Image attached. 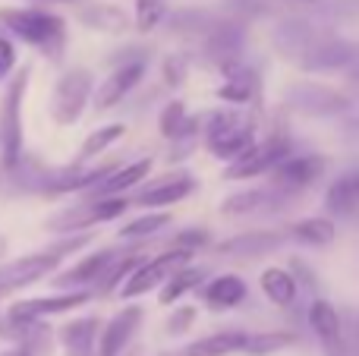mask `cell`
Segmentation results:
<instances>
[{
	"mask_svg": "<svg viewBox=\"0 0 359 356\" xmlns=\"http://www.w3.org/2000/svg\"><path fill=\"white\" fill-rule=\"evenodd\" d=\"M284 196V189H246V193H233L221 202V214H255L265 205H274V202Z\"/></svg>",
	"mask_w": 359,
	"mask_h": 356,
	"instance_id": "cell-24",
	"label": "cell"
},
{
	"mask_svg": "<svg viewBox=\"0 0 359 356\" xmlns=\"http://www.w3.org/2000/svg\"><path fill=\"white\" fill-rule=\"evenodd\" d=\"M86 243H88V237H76V240H67V243L54 246V249H48V252H32V256H22L10 265H0V300L22 287H29V284L41 281L44 275H50V271L60 265L63 252H73Z\"/></svg>",
	"mask_w": 359,
	"mask_h": 356,
	"instance_id": "cell-1",
	"label": "cell"
},
{
	"mask_svg": "<svg viewBox=\"0 0 359 356\" xmlns=\"http://www.w3.org/2000/svg\"><path fill=\"white\" fill-rule=\"evenodd\" d=\"M114 252L111 249H101V252H95V256H86L79 265H73V268L67 271V275H60L57 278V287H82V284H95L98 278H104V271L111 268V262H114Z\"/></svg>",
	"mask_w": 359,
	"mask_h": 356,
	"instance_id": "cell-20",
	"label": "cell"
},
{
	"mask_svg": "<svg viewBox=\"0 0 359 356\" xmlns=\"http://www.w3.org/2000/svg\"><path fill=\"white\" fill-rule=\"evenodd\" d=\"M287 104L306 117H334V114L350 111V98L337 88L318 85V82H299L287 92Z\"/></svg>",
	"mask_w": 359,
	"mask_h": 356,
	"instance_id": "cell-7",
	"label": "cell"
},
{
	"mask_svg": "<svg viewBox=\"0 0 359 356\" xmlns=\"http://www.w3.org/2000/svg\"><path fill=\"white\" fill-rule=\"evenodd\" d=\"M79 19L95 32H123L126 29V16L120 6L114 4H92L79 13Z\"/></svg>",
	"mask_w": 359,
	"mask_h": 356,
	"instance_id": "cell-27",
	"label": "cell"
},
{
	"mask_svg": "<svg viewBox=\"0 0 359 356\" xmlns=\"http://www.w3.org/2000/svg\"><path fill=\"white\" fill-rule=\"evenodd\" d=\"M290 233L306 246H328L337 237V224L331 218H303L299 224H293Z\"/></svg>",
	"mask_w": 359,
	"mask_h": 356,
	"instance_id": "cell-26",
	"label": "cell"
},
{
	"mask_svg": "<svg viewBox=\"0 0 359 356\" xmlns=\"http://www.w3.org/2000/svg\"><path fill=\"white\" fill-rule=\"evenodd\" d=\"M205 243H208V233H205L202 227H198V231H186L177 237L180 249H196V246H205Z\"/></svg>",
	"mask_w": 359,
	"mask_h": 356,
	"instance_id": "cell-37",
	"label": "cell"
},
{
	"mask_svg": "<svg viewBox=\"0 0 359 356\" xmlns=\"http://www.w3.org/2000/svg\"><path fill=\"white\" fill-rule=\"evenodd\" d=\"M164 16V4L161 0H136V25L142 32H151Z\"/></svg>",
	"mask_w": 359,
	"mask_h": 356,
	"instance_id": "cell-35",
	"label": "cell"
},
{
	"mask_svg": "<svg viewBox=\"0 0 359 356\" xmlns=\"http://www.w3.org/2000/svg\"><path fill=\"white\" fill-rule=\"evenodd\" d=\"M290 4H299V6H322L325 0H290Z\"/></svg>",
	"mask_w": 359,
	"mask_h": 356,
	"instance_id": "cell-41",
	"label": "cell"
},
{
	"mask_svg": "<svg viewBox=\"0 0 359 356\" xmlns=\"http://www.w3.org/2000/svg\"><path fill=\"white\" fill-rule=\"evenodd\" d=\"M13 63H16V50H13V44L6 38H0V76L10 73Z\"/></svg>",
	"mask_w": 359,
	"mask_h": 356,
	"instance_id": "cell-38",
	"label": "cell"
},
{
	"mask_svg": "<svg viewBox=\"0 0 359 356\" xmlns=\"http://www.w3.org/2000/svg\"><path fill=\"white\" fill-rule=\"evenodd\" d=\"M293 341H297V334L290 331H262V334H249L246 347H243V353L246 356H271L278 350H284V347H290Z\"/></svg>",
	"mask_w": 359,
	"mask_h": 356,
	"instance_id": "cell-28",
	"label": "cell"
},
{
	"mask_svg": "<svg viewBox=\"0 0 359 356\" xmlns=\"http://www.w3.org/2000/svg\"><path fill=\"white\" fill-rule=\"evenodd\" d=\"M284 240H287L284 233L252 231V233H240V237L221 243V246H217V252H221V256H230V259H252V256H265V252L284 246Z\"/></svg>",
	"mask_w": 359,
	"mask_h": 356,
	"instance_id": "cell-16",
	"label": "cell"
},
{
	"mask_svg": "<svg viewBox=\"0 0 359 356\" xmlns=\"http://www.w3.org/2000/svg\"><path fill=\"white\" fill-rule=\"evenodd\" d=\"M139 322H142V309L139 306L120 309V313L104 325V331H101L98 356H123V350L130 347V341H133V334H136Z\"/></svg>",
	"mask_w": 359,
	"mask_h": 356,
	"instance_id": "cell-13",
	"label": "cell"
},
{
	"mask_svg": "<svg viewBox=\"0 0 359 356\" xmlns=\"http://www.w3.org/2000/svg\"><path fill=\"white\" fill-rule=\"evenodd\" d=\"M252 95H255V76L246 73V69H236L227 85L217 88V98L230 101V104H246Z\"/></svg>",
	"mask_w": 359,
	"mask_h": 356,
	"instance_id": "cell-31",
	"label": "cell"
},
{
	"mask_svg": "<svg viewBox=\"0 0 359 356\" xmlns=\"http://www.w3.org/2000/svg\"><path fill=\"white\" fill-rule=\"evenodd\" d=\"M0 22L29 44H54L63 38V19L44 10H0Z\"/></svg>",
	"mask_w": 359,
	"mask_h": 356,
	"instance_id": "cell-6",
	"label": "cell"
},
{
	"mask_svg": "<svg viewBox=\"0 0 359 356\" xmlns=\"http://www.w3.org/2000/svg\"><path fill=\"white\" fill-rule=\"evenodd\" d=\"M130 202L126 199H98V202H86V205L67 208V212L54 214L48 221L50 231H82L88 224H98V221H114L126 212Z\"/></svg>",
	"mask_w": 359,
	"mask_h": 356,
	"instance_id": "cell-8",
	"label": "cell"
},
{
	"mask_svg": "<svg viewBox=\"0 0 359 356\" xmlns=\"http://www.w3.org/2000/svg\"><path fill=\"white\" fill-rule=\"evenodd\" d=\"M92 95V73L82 67L69 69L57 79V88H54V98H50V114L60 126H69L82 117L86 111V101Z\"/></svg>",
	"mask_w": 359,
	"mask_h": 356,
	"instance_id": "cell-4",
	"label": "cell"
},
{
	"mask_svg": "<svg viewBox=\"0 0 359 356\" xmlns=\"http://www.w3.org/2000/svg\"><path fill=\"white\" fill-rule=\"evenodd\" d=\"M359 57V48L350 41H341V38H331L322 35L303 57H299V67L309 69V73H325V69H344L350 67Z\"/></svg>",
	"mask_w": 359,
	"mask_h": 356,
	"instance_id": "cell-10",
	"label": "cell"
},
{
	"mask_svg": "<svg viewBox=\"0 0 359 356\" xmlns=\"http://www.w3.org/2000/svg\"><path fill=\"white\" fill-rule=\"evenodd\" d=\"M290 155V145L284 139H268V142H255L246 155H240L227 167V180H243V177H259L274 170L284 158Z\"/></svg>",
	"mask_w": 359,
	"mask_h": 356,
	"instance_id": "cell-9",
	"label": "cell"
},
{
	"mask_svg": "<svg viewBox=\"0 0 359 356\" xmlns=\"http://www.w3.org/2000/svg\"><path fill=\"white\" fill-rule=\"evenodd\" d=\"M142 76H145V60H133V63H123L120 69H114V73L98 85V92H95V107H98V111L114 107L123 95H130L133 88L139 85Z\"/></svg>",
	"mask_w": 359,
	"mask_h": 356,
	"instance_id": "cell-14",
	"label": "cell"
},
{
	"mask_svg": "<svg viewBox=\"0 0 359 356\" xmlns=\"http://www.w3.org/2000/svg\"><path fill=\"white\" fill-rule=\"evenodd\" d=\"M309 325L316 338L322 341L328 356H344V331H341V315L328 300H316L309 306Z\"/></svg>",
	"mask_w": 359,
	"mask_h": 356,
	"instance_id": "cell-15",
	"label": "cell"
},
{
	"mask_svg": "<svg viewBox=\"0 0 359 356\" xmlns=\"http://www.w3.org/2000/svg\"><path fill=\"white\" fill-rule=\"evenodd\" d=\"M208 50L215 57H236L240 54V32L233 25H224V29H215L208 41Z\"/></svg>",
	"mask_w": 359,
	"mask_h": 356,
	"instance_id": "cell-34",
	"label": "cell"
},
{
	"mask_svg": "<svg viewBox=\"0 0 359 356\" xmlns=\"http://www.w3.org/2000/svg\"><path fill=\"white\" fill-rule=\"evenodd\" d=\"M325 167H328V161H325L322 155H293V158H284V161L271 170V174H274V186L284 189L287 196L299 193V189L312 186V183L325 174Z\"/></svg>",
	"mask_w": 359,
	"mask_h": 356,
	"instance_id": "cell-11",
	"label": "cell"
},
{
	"mask_svg": "<svg viewBox=\"0 0 359 356\" xmlns=\"http://www.w3.org/2000/svg\"><path fill=\"white\" fill-rule=\"evenodd\" d=\"M192 126H196V123L186 117L183 101H170V104L161 111V136L183 139V136H189V132H192Z\"/></svg>",
	"mask_w": 359,
	"mask_h": 356,
	"instance_id": "cell-30",
	"label": "cell"
},
{
	"mask_svg": "<svg viewBox=\"0 0 359 356\" xmlns=\"http://www.w3.org/2000/svg\"><path fill=\"white\" fill-rule=\"evenodd\" d=\"M243 300H246V281L240 275H221L205 290V303L211 309H233Z\"/></svg>",
	"mask_w": 359,
	"mask_h": 356,
	"instance_id": "cell-23",
	"label": "cell"
},
{
	"mask_svg": "<svg viewBox=\"0 0 359 356\" xmlns=\"http://www.w3.org/2000/svg\"><path fill=\"white\" fill-rule=\"evenodd\" d=\"M189 256H192V249H180V246H174L170 252H161V256L149 259V262L139 265V268L130 275V281L123 284V296L133 300V296H142V294H149V290L168 284L183 265H189Z\"/></svg>",
	"mask_w": 359,
	"mask_h": 356,
	"instance_id": "cell-5",
	"label": "cell"
},
{
	"mask_svg": "<svg viewBox=\"0 0 359 356\" xmlns=\"http://www.w3.org/2000/svg\"><path fill=\"white\" fill-rule=\"evenodd\" d=\"M149 170H151L149 158H142V161H133V164H126V167H120V170H111L104 180L95 183V196H98V199H104V196L123 193V189L136 186L139 180H145V177H149Z\"/></svg>",
	"mask_w": 359,
	"mask_h": 356,
	"instance_id": "cell-21",
	"label": "cell"
},
{
	"mask_svg": "<svg viewBox=\"0 0 359 356\" xmlns=\"http://www.w3.org/2000/svg\"><path fill=\"white\" fill-rule=\"evenodd\" d=\"M262 290L274 306H290L297 300V278L287 268H265L262 271Z\"/></svg>",
	"mask_w": 359,
	"mask_h": 356,
	"instance_id": "cell-25",
	"label": "cell"
},
{
	"mask_svg": "<svg viewBox=\"0 0 359 356\" xmlns=\"http://www.w3.org/2000/svg\"><path fill=\"white\" fill-rule=\"evenodd\" d=\"M180 76H183V67L170 60V63H168V82H180Z\"/></svg>",
	"mask_w": 359,
	"mask_h": 356,
	"instance_id": "cell-39",
	"label": "cell"
},
{
	"mask_svg": "<svg viewBox=\"0 0 359 356\" xmlns=\"http://www.w3.org/2000/svg\"><path fill=\"white\" fill-rule=\"evenodd\" d=\"M325 208L341 218H359V170L341 174L325 196Z\"/></svg>",
	"mask_w": 359,
	"mask_h": 356,
	"instance_id": "cell-18",
	"label": "cell"
},
{
	"mask_svg": "<svg viewBox=\"0 0 359 356\" xmlns=\"http://www.w3.org/2000/svg\"><path fill=\"white\" fill-rule=\"evenodd\" d=\"M196 189V180L189 174H170V177H161L158 183H151L149 189L139 193V205H174V202L186 199V196Z\"/></svg>",
	"mask_w": 359,
	"mask_h": 356,
	"instance_id": "cell-17",
	"label": "cell"
},
{
	"mask_svg": "<svg viewBox=\"0 0 359 356\" xmlns=\"http://www.w3.org/2000/svg\"><path fill=\"white\" fill-rule=\"evenodd\" d=\"M123 132H126V126H123V123H111V126H104V130L92 132V136H88L86 142H82V158L101 155V151H104L107 145H114L117 139H123Z\"/></svg>",
	"mask_w": 359,
	"mask_h": 356,
	"instance_id": "cell-33",
	"label": "cell"
},
{
	"mask_svg": "<svg viewBox=\"0 0 359 356\" xmlns=\"http://www.w3.org/2000/svg\"><path fill=\"white\" fill-rule=\"evenodd\" d=\"M29 85V69L10 82L4 95V111H0V145H4V167H16L22 158V98Z\"/></svg>",
	"mask_w": 359,
	"mask_h": 356,
	"instance_id": "cell-2",
	"label": "cell"
},
{
	"mask_svg": "<svg viewBox=\"0 0 359 356\" xmlns=\"http://www.w3.org/2000/svg\"><path fill=\"white\" fill-rule=\"evenodd\" d=\"M0 356H32V353H29V347H13V350L0 353Z\"/></svg>",
	"mask_w": 359,
	"mask_h": 356,
	"instance_id": "cell-40",
	"label": "cell"
},
{
	"mask_svg": "<svg viewBox=\"0 0 359 356\" xmlns=\"http://www.w3.org/2000/svg\"><path fill=\"white\" fill-rule=\"evenodd\" d=\"M130 356H139V353H130Z\"/></svg>",
	"mask_w": 359,
	"mask_h": 356,
	"instance_id": "cell-43",
	"label": "cell"
},
{
	"mask_svg": "<svg viewBox=\"0 0 359 356\" xmlns=\"http://www.w3.org/2000/svg\"><path fill=\"white\" fill-rule=\"evenodd\" d=\"M196 322V309L192 306H183V309H177L174 315H170V322H168V331L170 334H183L186 328Z\"/></svg>",
	"mask_w": 359,
	"mask_h": 356,
	"instance_id": "cell-36",
	"label": "cell"
},
{
	"mask_svg": "<svg viewBox=\"0 0 359 356\" xmlns=\"http://www.w3.org/2000/svg\"><path fill=\"white\" fill-rule=\"evenodd\" d=\"M86 290H76V294H60V296H38V300H22L10 309V322L16 325H32L38 319H48V315H57V313H67V309H76L82 303H88Z\"/></svg>",
	"mask_w": 359,
	"mask_h": 356,
	"instance_id": "cell-12",
	"label": "cell"
},
{
	"mask_svg": "<svg viewBox=\"0 0 359 356\" xmlns=\"http://www.w3.org/2000/svg\"><path fill=\"white\" fill-rule=\"evenodd\" d=\"M205 142H208V149L215 151L217 158L236 161V158L246 155V151L255 145V132H252V123L240 120L233 111H224V114H215V117H211L208 132H205Z\"/></svg>",
	"mask_w": 359,
	"mask_h": 356,
	"instance_id": "cell-3",
	"label": "cell"
},
{
	"mask_svg": "<svg viewBox=\"0 0 359 356\" xmlns=\"http://www.w3.org/2000/svg\"><path fill=\"white\" fill-rule=\"evenodd\" d=\"M35 4H41V0H35ZM57 4H73V0H57Z\"/></svg>",
	"mask_w": 359,
	"mask_h": 356,
	"instance_id": "cell-42",
	"label": "cell"
},
{
	"mask_svg": "<svg viewBox=\"0 0 359 356\" xmlns=\"http://www.w3.org/2000/svg\"><path fill=\"white\" fill-rule=\"evenodd\" d=\"M60 341L69 356H95L98 341V319H76L60 328Z\"/></svg>",
	"mask_w": 359,
	"mask_h": 356,
	"instance_id": "cell-22",
	"label": "cell"
},
{
	"mask_svg": "<svg viewBox=\"0 0 359 356\" xmlns=\"http://www.w3.org/2000/svg\"><path fill=\"white\" fill-rule=\"evenodd\" d=\"M246 341H249L246 331H217V334H208V338L192 341L180 356H233V353H243Z\"/></svg>",
	"mask_w": 359,
	"mask_h": 356,
	"instance_id": "cell-19",
	"label": "cell"
},
{
	"mask_svg": "<svg viewBox=\"0 0 359 356\" xmlns=\"http://www.w3.org/2000/svg\"><path fill=\"white\" fill-rule=\"evenodd\" d=\"M170 224V214L158 212V214H145V218H136L120 231V240H142V237H155L161 227Z\"/></svg>",
	"mask_w": 359,
	"mask_h": 356,
	"instance_id": "cell-32",
	"label": "cell"
},
{
	"mask_svg": "<svg viewBox=\"0 0 359 356\" xmlns=\"http://www.w3.org/2000/svg\"><path fill=\"white\" fill-rule=\"evenodd\" d=\"M202 278H205L202 268H189V265H183V268H180L177 275L161 287V303H164V306L177 303L183 294H189L192 287H198V281H202Z\"/></svg>",
	"mask_w": 359,
	"mask_h": 356,
	"instance_id": "cell-29",
	"label": "cell"
}]
</instances>
